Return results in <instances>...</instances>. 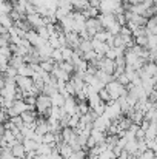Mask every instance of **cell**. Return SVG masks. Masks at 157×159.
<instances>
[{"label": "cell", "mask_w": 157, "mask_h": 159, "mask_svg": "<svg viewBox=\"0 0 157 159\" xmlns=\"http://www.w3.org/2000/svg\"><path fill=\"white\" fill-rule=\"evenodd\" d=\"M99 9L100 14H114V16L126 12L125 8L122 6V0H100Z\"/></svg>", "instance_id": "6da1fadb"}, {"label": "cell", "mask_w": 157, "mask_h": 159, "mask_svg": "<svg viewBox=\"0 0 157 159\" xmlns=\"http://www.w3.org/2000/svg\"><path fill=\"white\" fill-rule=\"evenodd\" d=\"M51 101H52V107H59V108H63L65 105V102H66V98L60 93V91H57L55 94H52L51 96Z\"/></svg>", "instance_id": "2e32d148"}, {"label": "cell", "mask_w": 157, "mask_h": 159, "mask_svg": "<svg viewBox=\"0 0 157 159\" xmlns=\"http://www.w3.org/2000/svg\"><path fill=\"white\" fill-rule=\"evenodd\" d=\"M96 65H97L99 70H102V71L108 73V74H111V76H114V73H116V70H117L116 60H111V59H106V57L99 59Z\"/></svg>", "instance_id": "5b68a950"}, {"label": "cell", "mask_w": 157, "mask_h": 159, "mask_svg": "<svg viewBox=\"0 0 157 159\" xmlns=\"http://www.w3.org/2000/svg\"><path fill=\"white\" fill-rule=\"evenodd\" d=\"M117 80H119L123 87H128V85L131 84V82H129V79H128V76H126V73H123L122 76H119V77H117Z\"/></svg>", "instance_id": "1f68e13d"}, {"label": "cell", "mask_w": 157, "mask_h": 159, "mask_svg": "<svg viewBox=\"0 0 157 159\" xmlns=\"http://www.w3.org/2000/svg\"><path fill=\"white\" fill-rule=\"evenodd\" d=\"M102 30H103V26L100 25L99 19H88V20H86V31H88V34L91 36V39H93L99 31H102Z\"/></svg>", "instance_id": "ba28073f"}, {"label": "cell", "mask_w": 157, "mask_h": 159, "mask_svg": "<svg viewBox=\"0 0 157 159\" xmlns=\"http://www.w3.org/2000/svg\"><path fill=\"white\" fill-rule=\"evenodd\" d=\"M139 56L136 53H133V50H126L125 51V60H126V65H129V66H134L137 62H139Z\"/></svg>", "instance_id": "e0dca14e"}, {"label": "cell", "mask_w": 157, "mask_h": 159, "mask_svg": "<svg viewBox=\"0 0 157 159\" xmlns=\"http://www.w3.org/2000/svg\"><path fill=\"white\" fill-rule=\"evenodd\" d=\"M26 40H28L34 48H40L42 45H45V43H46V40H43V39L39 36V33H37L36 30H29V31H28Z\"/></svg>", "instance_id": "52a82bcc"}, {"label": "cell", "mask_w": 157, "mask_h": 159, "mask_svg": "<svg viewBox=\"0 0 157 159\" xmlns=\"http://www.w3.org/2000/svg\"><path fill=\"white\" fill-rule=\"evenodd\" d=\"M106 90H108L109 94H111V101H116V102H117L120 98L128 96V90H126V87H123L117 79L112 80L111 84H108V85H106Z\"/></svg>", "instance_id": "7a4b0ae2"}, {"label": "cell", "mask_w": 157, "mask_h": 159, "mask_svg": "<svg viewBox=\"0 0 157 159\" xmlns=\"http://www.w3.org/2000/svg\"><path fill=\"white\" fill-rule=\"evenodd\" d=\"M11 152H12L14 158H19V159H25L26 158V155H28V152H26L23 142H17V144L11 148Z\"/></svg>", "instance_id": "7c38bea8"}, {"label": "cell", "mask_w": 157, "mask_h": 159, "mask_svg": "<svg viewBox=\"0 0 157 159\" xmlns=\"http://www.w3.org/2000/svg\"><path fill=\"white\" fill-rule=\"evenodd\" d=\"M62 53H63V62H72L76 50H72L69 47H65V48H62Z\"/></svg>", "instance_id": "44dd1931"}, {"label": "cell", "mask_w": 157, "mask_h": 159, "mask_svg": "<svg viewBox=\"0 0 157 159\" xmlns=\"http://www.w3.org/2000/svg\"><path fill=\"white\" fill-rule=\"evenodd\" d=\"M105 116H106L108 119H111L112 122H114V120H119L120 117H123V110H122L120 104L116 102V101L108 102V104H106V110H105Z\"/></svg>", "instance_id": "277c9868"}, {"label": "cell", "mask_w": 157, "mask_h": 159, "mask_svg": "<svg viewBox=\"0 0 157 159\" xmlns=\"http://www.w3.org/2000/svg\"><path fill=\"white\" fill-rule=\"evenodd\" d=\"M146 31H148V34H157V22L154 17H151V19H148V22H146Z\"/></svg>", "instance_id": "7402d4cb"}, {"label": "cell", "mask_w": 157, "mask_h": 159, "mask_svg": "<svg viewBox=\"0 0 157 159\" xmlns=\"http://www.w3.org/2000/svg\"><path fill=\"white\" fill-rule=\"evenodd\" d=\"M150 51H157V34H148V45Z\"/></svg>", "instance_id": "cb8c5ba5"}, {"label": "cell", "mask_w": 157, "mask_h": 159, "mask_svg": "<svg viewBox=\"0 0 157 159\" xmlns=\"http://www.w3.org/2000/svg\"><path fill=\"white\" fill-rule=\"evenodd\" d=\"M59 153L63 156V159H69L72 155H74V148H72L69 144L63 142L62 145H59Z\"/></svg>", "instance_id": "5bb4252c"}, {"label": "cell", "mask_w": 157, "mask_h": 159, "mask_svg": "<svg viewBox=\"0 0 157 159\" xmlns=\"http://www.w3.org/2000/svg\"><path fill=\"white\" fill-rule=\"evenodd\" d=\"M151 77H156L157 76V63L156 62H148L146 65H145V68H143Z\"/></svg>", "instance_id": "d4e9b609"}, {"label": "cell", "mask_w": 157, "mask_h": 159, "mask_svg": "<svg viewBox=\"0 0 157 159\" xmlns=\"http://www.w3.org/2000/svg\"><path fill=\"white\" fill-rule=\"evenodd\" d=\"M23 145H25L26 152H37V148H39V144L34 139H25L23 141Z\"/></svg>", "instance_id": "603a6c76"}, {"label": "cell", "mask_w": 157, "mask_h": 159, "mask_svg": "<svg viewBox=\"0 0 157 159\" xmlns=\"http://www.w3.org/2000/svg\"><path fill=\"white\" fill-rule=\"evenodd\" d=\"M111 124H112V120H111V119H108L105 114H102V116H99V117L94 120V124H93V128H96V130H100V131H105V133H106V130L111 127Z\"/></svg>", "instance_id": "30bf717a"}, {"label": "cell", "mask_w": 157, "mask_h": 159, "mask_svg": "<svg viewBox=\"0 0 157 159\" xmlns=\"http://www.w3.org/2000/svg\"><path fill=\"white\" fill-rule=\"evenodd\" d=\"M82 53H89V51H93V42H91V39H88V40H82V43H80V48H79Z\"/></svg>", "instance_id": "484cf974"}, {"label": "cell", "mask_w": 157, "mask_h": 159, "mask_svg": "<svg viewBox=\"0 0 157 159\" xmlns=\"http://www.w3.org/2000/svg\"><path fill=\"white\" fill-rule=\"evenodd\" d=\"M99 22H100V25L103 26V30H109V28H112L116 23H119L117 22V17L114 16V14H100L99 16Z\"/></svg>", "instance_id": "9c48e42d"}, {"label": "cell", "mask_w": 157, "mask_h": 159, "mask_svg": "<svg viewBox=\"0 0 157 159\" xmlns=\"http://www.w3.org/2000/svg\"><path fill=\"white\" fill-rule=\"evenodd\" d=\"M91 138L97 142V145L99 144H103L105 141H106V133L105 131H100V130H96V128H93V131H91Z\"/></svg>", "instance_id": "ac0fdd59"}, {"label": "cell", "mask_w": 157, "mask_h": 159, "mask_svg": "<svg viewBox=\"0 0 157 159\" xmlns=\"http://www.w3.org/2000/svg\"><path fill=\"white\" fill-rule=\"evenodd\" d=\"M59 65H60L62 70L66 71L68 74H72V73L76 71V65H74L72 62H62V63H59Z\"/></svg>", "instance_id": "4316f807"}, {"label": "cell", "mask_w": 157, "mask_h": 159, "mask_svg": "<svg viewBox=\"0 0 157 159\" xmlns=\"http://www.w3.org/2000/svg\"><path fill=\"white\" fill-rule=\"evenodd\" d=\"M26 22L29 23V26H33V28H36V30H39V28H42V26H46L45 17L40 16L39 12L31 14V16H26Z\"/></svg>", "instance_id": "8992f818"}, {"label": "cell", "mask_w": 157, "mask_h": 159, "mask_svg": "<svg viewBox=\"0 0 157 159\" xmlns=\"http://www.w3.org/2000/svg\"><path fill=\"white\" fill-rule=\"evenodd\" d=\"M91 42H93V50L97 53L99 57H105L106 53H108V50L111 48L106 42H100V40H96V39H91Z\"/></svg>", "instance_id": "8fae6325"}, {"label": "cell", "mask_w": 157, "mask_h": 159, "mask_svg": "<svg viewBox=\"0 0 157 159\" xmlns=\"http://www.w3.org/2000/svg\"><path fill=\"white\" fill-rule=\"evenodd\" d=\"M0 20H2V26H5V28H8V30H11L12 26H14V20L11 19V16L9 14H2L0 16Z\"/></svg>", "instance_id": "d6986e66"}, {"label": "cell", "mask_w": 157, "mask_h": 159, "mask_svg": "<svg viewBox=\"0 0 157 159\" xmlns=\"http://www.w3.org/2000/svg\"><path fill=\"white\" fill-rule=\"evenodd\" d=\"M26 63V60H25V57H22V56H12L11 57V60H9V65H12V66H15L17 70L22 66V65H25Z\"/></svg>", "instance_id": "ffe728a7"}, {"label": "cell", "mask_w": 157, "mask_h": 159, "mask_svg": "<svg viewBox=\"0 0 157 159\" xmlns=\"http://www.w3.org/2000/svg\"><path fill=\"white\" fill-rule=\"evenodd\" d=\"M148 102H151V104H156L157 102V88L153 90L151 93H148Z\"/></svg>", "instance_id": "d6a6232c"}, {"label": "cell", "mask_w": 157, "mask_h": 159, "mask_svg": "<svg viewBox=\"0 0 157 159\" xmlns=\"http://www.w3.org/2000/svg\"><path fill=\"white\" fill-rule=\"evenodd\" d=\"M79 102V101H77ZM91 111V107H89V104L88 102H79V113L83 116V114H88Z\"/></svg>", "instance_id": "f1b7e54d"}, {"label": "cell", "mask_w": 157, "mask_h": 159, "mask_svg": "<svg viewBox=\"0 0 157 159\" xmlns=\"http://www.w3.org/2000/svg\"><path fill=\"white\" fill-rule=\"evenodd\" d=\"M28 3H29V0H15V2H14V11H17L20 16L26 17Z\"/></svg>", "instance_id": "4fadbf2b"}, {"label": "cell", "mask_w": 157, "mask_h": 159, "mask_svg": "<svg viewBox=\"0 0 157 159\" xmlns=\"http://www.w3.org/2000/svg\"><path fill=\"white\" fill-rule=\"evenodd\" d=\"M99 96H100V99L103 101L105 104H108V102H111V94H109V91L103 88V90H100L99 91Z\"/></svg>", "instance_id": "f546056e"}, {"label": "cell", "mask_w": 157, "mask_h": 159, "mask_svg": "<svg viewBox=\"0 0 157 159\" xmlns=\"http://www.w3.org/2000/svg\"><path fill=\"white\" fill-rule=\"evenodd\" d=\"M52 60H54L55 63H62V62H63V53H62V50H54Z\"/></svg>", "instance_id": "4dcf8cb0"}, {"label": "cell", "mask_w": 157, "mask_h": 159, "mask_svg": "<svg viewBox=\"0 0 157 159\" xmlns=\"http://www.w3.org/2000/svg\"><path fill=\"white\" fill-rule=\"evenodd\" d=\"M37 33H39V36L43 39V40H50V37H51V33L48 31V26H42V28H39V30H36Z\"/></svg>", "instance_id": "83f0119b"}, {"label": "cell", "mask_w": 157, "mask_h": 159, "mask_svg": "<svg viewBox=\"0 0 157 159\" xmlns=\"http://www.w3.org/2000/svg\"><path fill=\"white\" fill-rule=\"evenodd\" d=\"M19 76L22 77H33L34 76V70H33V65L31 63H25L19 68Z\"/></svg>", "instance_id": "9a60e30c"}, {"label": "cell", "mask_w": 157, "mask_h": 159, "mask_svg": "<svg viewBox=\"0 0 157 159\" xmlns=\"http://www.w3.org/2000/svg\"><path fill=\"white\" fill-rule=\"evenodd\" d=\"M36 108H37V113L39 114H43L46 119L50 117V113L52 110V101L51 96H46V94H40L37 98V104H36Z\"/></svg>", "instance_id": "3957f363"}]
</instances>
